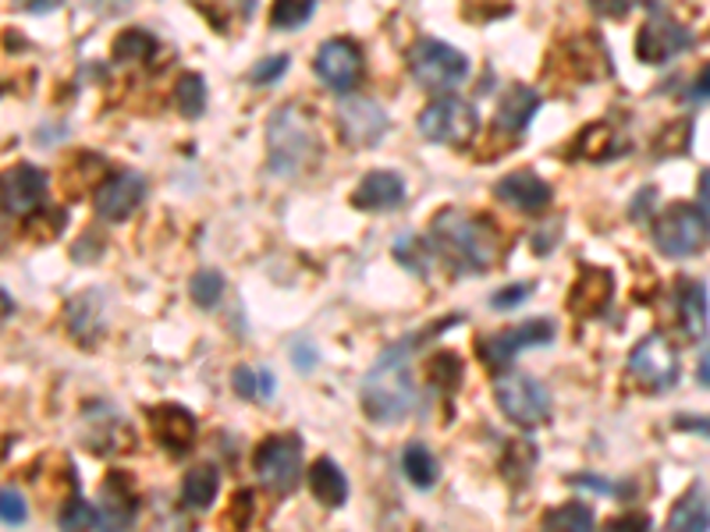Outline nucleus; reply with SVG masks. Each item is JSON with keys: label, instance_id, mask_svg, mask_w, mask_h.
Wrapping results in <instances>:
<instances>
[{"label": "nucleus", "instance_id": "obj_1", "mask_svg": "<svg viewBox=\"0 0 710 532\" xmlns=\"http://www.w3.org/2000/svg\"><path fill=\"white\" fill-rule=\"evenodd\" d=\"M430 334H416L391 344L384 355L373 362V370L362 380V412H367L373 423H398L406 419L416 405V383H412V370L409 359L416 352V344L427 341Z\"/></svg>", "mask_w": 710, "mask_h": 532}, {"label": "nucleus", "instance_id": "obj_2", "mask_svg": "<svg viewBox=\"0 0 710 532\" xmlns=\"http://www.w3.org/2000/svg\"><path fill=\"white\" fill-rule=\"evenodd\" d=\"M433 249L462 273H483L498 260V231L490 220L466 210H441L430 224Z\"/></svg>", "mask_w": 710, "mask_h": 532}, {"label": "nucleus", "instance_id": "obj_3", "mask_svg": "<svg viewBox=\"0 0 710 532\" xmlns=\"http://www.w3.org/2000/svg\"><path fill=\"white\" fill-rule=\"evenodd\" d=\"M317 150H320L317 124L302 107L288 103V107L270 114V124H267L270 171L281 174V178H296L317 160Z\"/></svg>", "mask_w": 710, "mask_h": 532}, {"label": "nucleus", "instance_id": "obj_4", "mask_svg": "<svg viewBox=\"0 0 710 532\" xmlns=\"http://www.w3.org/2000/svg\"><path fill=\"white\" fill-rule=\"evenodd\" d=\"M409 71L430 93H448L469 79V58L441 40H420L409 53Z\"/></svg>", "mask_w": 710, "mask_h": 532}, {"label": "nucleus", "instance_id": "obj_5", "mask_svg": "<svg viewBox=\"0 0 710 532\" xmlns=\"http://www.w3.org/2000/svg\"><path fill=\"white\" fill-rule=\"evenodd\" d=\"M707 220L697 207L689 203H671L661 210V217L653 220V242L664 255L671 260H689V255H697L707 245Z\"/></svg>", "mask_w": 710, "mask_h": 532}, {"label": "nucleus", "instance_id": "obj_6", "mask_svg": "<svg viewBox=\"0 0 710 532\" xmlns=\"http://www.w3.org/2000/svg\"><path fill=\"white\" fill-rule=\"evenodd\" d=\"M477 124H480L477 107L459 97H441L423 107L420 135L437 145H466L472 135H477Z\"/></svg>", "mask_w": 710, "mask_h": 532}, {"label": "nucleus", "instance_id": "obj_7", "mask_svg": "<svg viewBox=\"0 0 710 532\" xmlns=\"http://www.w3.org/2000/svg\"><path fill=\"white\" fill-rule=\"evenodd\" d=\"M629 377L650 394L671 391L679 383V352L664 334H647L629 352Z\"/></svg>", "mask_w": 710, "mask_h": 532}, {"label": "nucleus", "instance_id": "obj_8", "mask_svg": "<svg viewBox=\"0 0 710 532\" xmlns=\"http://www.w3.org/2000/svg\"><path fill=\"white\" fill-rule=\"evenodd\" d=\"M494 398H498L501 412L522 430H533L540 423H548V415H551V394L533 377H522V373L501 377L494 383Z\"/></svg>", "mask_w": 710, "mask_h": 532}, {"label": "nucleus", "instance_id": "obj_9", "mask_svg": "<svg viewBox=\"0 0 710 532\" xmlns=\"http://www.w3.org/2000/svg\"><path fill=\"white\" fill-rule=\"evenodd\" d=\"M252 469H257L260 483L270 486L274 493H291V486L299 483L302 469V440L291 433H278L263 440L252 454Z\"/></svg>", "mask_w": 710, "mask_h": 532}, {"label": "nucleus", "instance_id": "obj_10", "mask_svg": "<svg viewBox=\"0 0 710 532\" xmlns=\"http://www.w3.org/2000/svg\"><path fill=\"white\" fill-rule=\"evenodd\" d=\"M693 47V32L686 26H679L676 18L668 14H650L647 26L636 36V58L650 68H661L668 61H676L679 53H686Z\"/></svg>", "mask_w": 710, "mask_h": 532}, {"label": "nucleus", "instance_id": "obj_11", "mask_svg": "<svg viewBox=\"0 0 710 532\" xmlns=\"http://www.w3.org/2000/svg\"><path fill=\"white\" fill-rule=\"evenodd\" d=\"M338 128L349 145L362 150V145H377L388 132V114L377 100L367 97H344L338 107Z\"/></svg>", "mask_w": 710, "mask_h": 532}, {"label": "nucleus", "instance_id": "obj_12", "mask_svg": "<svg viewBox=\"0 0 710 532\" xmlns=\"http://www.w3.org/2000/svg\"><path fill=\"white\" fill-rule=\"evenodd\" d=\"M317 76L323 86H331L334 93H352L356 82L362 79V53L352 40H331L317 50Z\"/></svg>", "mask_w": 710, "mask_h": 532}, {"label": "nucleus", "instance_id": "obj_13", "mask_svg": "<svg viewBox=\"0 0 710 532\" xmlns=\"http://www.w3.org/2000/svg\"><path fill=\"white\" fill-rule=\"evenodd\" d=\"M47 199V174L32 163H18L0 178V207L14 217H29L43 207Z\"/></svg>", "mask_w": 710, "mask_h": 532}, {"label": "nucleus", "instance_id": "obj_14", "mask_svg": "<svg viewBox=\"0 0 710 532\" xmlns=\"http://www.w3.org/2000/svg\"><path fill=\"white\" fill-rule=\"evenodd\" d=\"M554 341V323L551 320H530V323H519L512 330H501V334L487 338L483 348V359L490 365H508L519 352L526 348H540V344H551Z\"/></svg>", "mask_w": 710, "mask_h": 532}, {"label": "nucleus", "instance_id": "obj_15", "mask_svg": "<svg viewBox=\"0 0 710 532\" xmlns=\"http://www.w3.org/2000/svg\"><path fill=\"white\" fill-rule=\"evenodd\" d=\"M139 501L132 493L129 475L111 472L100 486V508H97V529L100 532H129L136 522Z\"/></svg>", "mask_w": 710, "mask_h": 532}, {"label": "nucleus", "instance_id": "obj_16", "mask_svg": "<svg viewBox=\"0 0 710 532\" xmlns=\"http://www.w3.org/2000/svg\"><path fill=\"white\" fill-rule=\"evenodd\" d=\"M142 199H146V181L136 171H124V174H111L103 181L93 195V203L103 220H129L139 210Z\"/></svg>", "mask_w": 710, "mask_h": 532}, {"label": "nucleus", "instance_id": "obj_17", "mask_svg": "<svg viewBox=\"0 0 710 532\" xmlns=\"http://www.w3.org/2000/svg\"><path fill=\"white\" fill-rule=\"evenodd\" d=\"M406 199V181L394 171H370L352 192V207L362 213H384L394 210Z\"/></svg>", "mask_w": 710, "mask_h": 532}, {"label": "nucleus", "instance_id": "obj_18", "mask_svg": "<svg viewBox=\"0 0 710 532\" xmlns=\"http://www.w3.org/2000/svg\"><path fill=\"white\" fill-rule=\"evenodd\" d=\"M494 195L501 199V203L516 207L522 213H540V210L551 207V185L533 171H516V174L501 178Z\"/></svg>", "mask_w": 710, "mask_h": 532}, {"label": "nucleus", "instance_id": "obj_19", "mask_svg": "<svg viewBox=\"0 0 710 532\" xmlns=\"http://www.w3.org/2000/svg\"><path fill=\"white\" fill-rule=\"evenodd\" d=\"M150 423H153L157 440L171 454H186L192 448V440H196V415L189 409H181V405H157L150 412Z\"/></svg>", "mask_w": 710, "mask_h": 532}, {"label": "nucleus", "instance_id": "obj_20", "mask_svg": "<svg viewBox=\"0 0 710 532\" xmlns=\"http://www.w3.org/2000/svg\"><path fill=\"white\" fill-rule=\"evenodd\" d=\"M537 110H540L537 89L516 82V86H508V89H504V97L498 100L494 124L501 128V132H508V135H522L526 128H530V121H533Z\"/></svg>", "mask_w": 710, "mask_h": 532}, {"label": "nucleus", "instance_id": "obj_21", "mask_svg": "<svg viewBox=\"0 0 710 532\" xmlns=\"http://www.w3.org/2000/svg\"><path fill=\"white\" fill-rule=\"evenodd\" d=\"M611 291H614V278L608 270L600 267H587L579 273V281L572 284V313L576 317H600L611 302Z\"/></svg>", "mask_w": 710, "mask_h": 532}, {"label": "nucleus", "instance_id": "obj_22", "mask_svg": "<svg viewBox=\"0 0 710 532\" xmlns=\"http://www.w3.org/2000/svg\"><path fill=\"white\" fill-rule=\"evenodd\" d=\"M566 64L582 82H597L611 71V58H608V50L597 36H579V40H572L566 47Z\"/></svg>", "mask_w": 710, "mask_h": 532}, {"label": "nucleus", "instance_id": "obj_23", "mask_svg": "<svg viewBox=\"0 0 710 532\" xmlns=\"http://www.w3.org/2000/svg\"><path fill=\"white\" fill-rule=\"evenodd\" d=\"M676 309H679V323L686 330V338H703L710 327V302H707V288L700 281H682L679 295H676Z\"/></svg>", "mask_w": 710, "mask_h": 532}, {"label": "nucleus", "instance_id": "obj_24", "mask_svg": "<svg viewBox=\"0 0 710 532\" xmlns=\"http://www.w3.org/2000/svg\"><path fill=\"white\" fill-rule=\"evenodd\" d=\"M309 490H313L317 501L327 508H341L349 501V480H344V472L331 458H320V462L309 469Z\"/></svg>", "mask_w": 710, "mask_h": 532}, {"label": "nucleus", "instance_id": "obj_25", "mask_svg": "<svg viewBox=\"0 0 710 532\" xmlns=\"http://www.w3.org/2000/svg\"><path fill=\"white\" fill-rule=\"evenodd\" d=\"M217 490H221V472H217V465H210V462H199L186 472V480H181V504L203 511L213 504Z\"/></svg>", "mask_w": 710, "mask_h": 532}, {"label": "nucleus", "instance_id": "obj_26", "mask_svg": "<svg viewBox=\"0 0 710 532\" xmlns=\"http://www.w3.org/2000/svg\"><path fill=\"white\" fill-rule=\"evenodd\" d=\"M668 532H710V508H707V498L700 486H693L676 508H671Z\"/></svg>", "mask_w": 710, "mask_h": 532}, {"label": "nucleus", "instance_id": "obj_27", "mask_svg": "<svg viewBox=\"0 0 710 532\" xmlns=\"http://www.w3.org/2000/svg\"><path fill=\"white\" fill-rule=\"evenodd\" d=\"M540 532H593V511L582 501H569V504L548 511Z\"/></svg>", "mask_w": 710, "mask_h": 532}, {"label": "nucleus", "instance_id": "obj_28", "mask_svg": "<svg viewBox=\"0 0 710 532\" xmlns=\"http://www.w3.org/2000/svg\"><path fill=\"white\" fill-rule=\"evenodd\" d=\"M402 465H406V475H409L412 486L430 490L437 483V458L430 454L427 444H409L406 454H402Z\"/></svg>", "mask_w": 710, "mask_h": 532}, {"label": "nucleus", "instance_id": "obj_29", "mask_svg": "<svg viewBox=\"0 0 710 532\" xmlns=\"http://www.w3.org/2000/svg\"><path fill=\"white\" fill-rule=\"evenodd\" d=\"M579 142H582V153H587L590 160L622 157V150H626V139H618V132L611 124H593Z\"/></svg>", "mask_w": 710, "mask_h": 532}, {"label": "nucleus", "instance_id": "obj_30", "mask_svg": "<svg viewBox=\"0 0 710 532\" xmlns=\"http://www.w3.org/2000/svg\"><path fill=\"white\" fill-rule=\"evenodd\" d=\"M153 53H157V40L150 32H142V29H129V32H121L114 40V58L118 61L139 64V61H150Z\"/></svg>", "mask_w": 710, "mask_h": 532}, {"label": "nucleus", "instance_id": "obj_31", "mask_svg": "<svg viewBox=\"0 0 710 532\" xmlns=\"http://www.w3.org/2000/svg\"><path fill=\"white\" fill-rule=\"evenodd\" d=\"M317 11V0H274L270 4V26L274 29H299Z\"/></svg>", "mask_w": 710, "mask_h": 532}, {"label": "nucleus", "instance_id": "obj_32", "mask_svg": "<svg viewBox=\"0 0 710 532\" xmlns=\"http://www.w3.org/2000/svg\"><path fill=\"white\" fill-rule=\"evenodd\" d=\"M689 142H693V121H671L661 128V135L653 139V153L658 157H682L689 153Z\"/></svg>", "mask_w": 710, "mask_h": 532}, {"label": "nucleus", "instance_id": "obj_33", "mask_svg": "<svg viewBox=\"0 0 710 532\" xmlns=\"http://www.w3.org/2000/svg\"><path fill=\"white\" fill-rule=\"evenodd\" d=\"M394 255L409 270L420 273V278H427V270H430V242H423V238H416V234H402L394 242Z\"/></svg>", "mask_w": 710, "mask_h": 532}, {"label": "nucleus", "instance_id": "obj_34", "mask_svg": "<svg viewBox=\"0 0 710 532\" xmlns=\"http://www.w3.org/2000/svg\"><path fill=\"white\" fill-rule=\"evenodd\" d=\"M192 302L199 305V309H213L217 302H221V295H224V278L217 270H199L196 278H192Z\"/></svg>", "mask_w": 710, "mask_h": 532}, {"label": "nucleus", "instance_id": "obj_35", "mask_svg": "<svg viewBox=\"0 0 710 532\" xmlns=\"http://www.w3.org/2000/svg\"><path fill=\"white\" fill-rule=\"evenodd\" d=\"M178 110L186 118H199L207 110V82L199 76H186L178 82Z\"/></svg>", "mask_w": 710, "mask_h": 532}, {"label": "nucleus", "instance_id": "obj_36", "mask_svg": "<svg viewBox=\"0 0 710 532\" xmlns=\"http://www.w3.org/2000/svg\"><path fill=\"white\" fill-rule=\"evenodd\" d=\"M97 529V508H89L82 498L71 493V501L61 508V532H89Z\"/></svg>", "mask_w": 710, "mask_h": 532}, {"label": "nucleus", "instance_id": "obj_37", "mask_svg": "<svg viewBox=\"0 0 710 532\" xmlns=\"http://www.w3.org/2000/svg\"><path fill=\"white\" fill-rule=\"evenodd\" d=\"M29 519V504L26 498L18 490H0V522H8V525H26Z\"/></svg>", "mask_w": 710, "mask_h": 532}, {"label": "nucleus", "instance_id": "obj_38", "mask_svg": "<svg viewBox=\"0 0 710 532\" xmlns=\"http://www.w3.org/2000/svg\"><path fill=\"white\" fill-rule=\"evenodd\" d=\"M430 373L437 377V388H454V383L462 380V362L454 359L451 352H437L433 359H430Z\"/></svg>", "mask_w": 710, "mask_h": 532}, {"label": "nucleus", "instance_id": "obj_39", "mask_svg": "<svg viewBox=\"0 0 710 532\" xmlns=\"http://www.w3.org/2000/svg\"><path fill=\"white\" fill-rule=\"evenodd\" d=\"M284 68H288V53H274V58H267L260 61L257 68L249 71V79L257 82V86H267V82H278L284 76Z\"/></svg>", "mask_w": 710, "mask_h": 532}, {"label": "nucleus", "instance_id": "obj_40", "mask_svg": "<svg viewBox=\"0 0 710 532\" xmlns=\"http://www.w3.org/2000/svg\"><path fill=\"white\" fill-rule=\"evenodd\" d=\"M530 295H533V284L530 281H526V284H508L504 291H498V295L490 299V305H494V309H516V305H522Z\"/></svg>", "mask_w": 710, "mask_h": 532}, {"label": "nucleus", "instance_id": "obj_41", "mask_svg": "<svg viewBox=\"0 0 710 532\" xmlns=\"http://www.w3.org/2000/svg\"><path fill=\"white\" fill-rule=\"evenodd\" d=\"M604 532H650V519L647 515H622V519H611L604 525Z\"/></svg>", "mask_w": 710, "mask_h": 532}, {"label": "nucleus", "instance_id": "obj_42", "mask_svg": "<svg viewBox=\"0 0 710 532\" xmlns=\"http://www.w3.org/2000/svg\"><path fill=\"white\" fill-rule=\"evenodd\" d=\"M234 391L242 398H257L260 394V377H252L249 370H234Z\"/></svg>", "mask_w": 710, "mask_h": 532}, {"label": "nucleus", "instance_id": "obj_43", "mask_svg": "<svg viewBox=\"0 0 710 532\" xmlns=\"http://www.w3.org/2000/svg\"><path fill=\"white\" fill-rule=\"evenodd\" d=\"M689 100H693V103H707V100H710V64L693 79V89H689Z\"/></svg>", "mask_w": 710, "mask_h": 532}, {"label": "nucleus", "instance_id": "obj_44", "mask_svg": "<svg viewBox=\"0 0 710 532\" xmlns=\"http://www.w3.org/2000/svg\"><path fill=\"white\" fill-rule=\"evenodd\" d=\"M590 4L600 11V14H614V18H622L636 0H590Z\"/></svg>", "mask_w": 710, "mask_h": 532}, {"label": "nucleus", "instance_id": "obj_45", "mask_svg": "<svg viewBox=\"0 0 710 532\" xmlns=\"http://www.w3.org/2000/svg\"><path fill=\"white\" fill-rule=\"evenodd\" d=\"M14 4L29 14H43V11H53L58 4H64V0H14Z\"/></svg>", "mask_w": 710, "mask_h": 532}, {"label": "nucleus", "instance_id": "obj_46", "mask_svg": "<svg viewBox=\"0 0 710 532\" xmlns=\"http://www.w3.org/2000/svg\"><path fill=\"white\" fill-rule=\"evenodd\" d=\"M700 213L710 228V171H703V178H700Z\"/></svg>", "mask_w": 710, "mask_h": 532}, {"label": "nucleus", "instance_id": "obj_47", "mask_svg": "<svg viewBox=\"0 0 710 532\" xmlns=\"http://www.w3.org/2000/svg\"><path fill=\"white\" fill-rule=\"evenodd\" d=\"M676 426L679 430H693V433H707L710 436V419H676Z\"/></svg>", "mask_w": 710, "mask_h": 532}, {"label": "nucleus", "instance_id": "obj_48", "mask_svg": "<svg viewBox=\"0 0 710 532\" xmlns=\"http://www.w3.org/2000/svg\"><path fill=\"white\" fill-rule=\"evenodd\" d=\"M700 383H703V388H710V348H707V352L700 355Z\"/></svg>", "mask_w": 710, "mask_h": 532}, {"label": "nucleus", "instance_id": "obj_49", "mask_svg": "<svg viewBox=\"0 0 710 532\" xmlns=\"http://www.w3.org/2000/svg\"><path fill=\"white\" fill-rule=\"evenodd\" d=\"M270 394H274V377L260 373V394H257V398H270Z\"/></svg>", "mask_w": 710, "mask_h": 532}, {"label": "nucleus", "instance_id": "obj_50", "mask_svg": "<svg viewBox=\"0 0 710 532\" xmlns=\"http://www.w3.org/2000/svg\"><path fill=\"white\" fill-rule=\"evenodd\" d=\"M296 365H302V370H309V365H313V355H309V348H302V355L296 352Z\"/></svg>", "mask_w": 710, "mask_h": 532}]
</instances>
